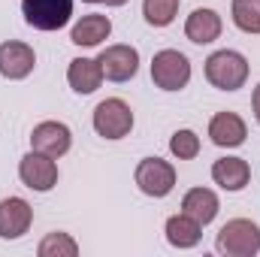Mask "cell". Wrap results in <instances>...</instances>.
<instances>
[{"instance_id": "4fadbf2b", "label": "cell", "mask_w": 260, "mask_h": 257, "mask_svg": "<svg viewBox=\"0 0 260 257\" xmlns=\"http://www.w3.org/2000/svg\"><path fill=\"white\" fill-rule=\"evenodd\" d=\"M221 15L215 9H194L185 21V37L197 46H209L221 37Z\"/></svg>"}, {"instance_id": "d4e9b609", "label": "cell", "mask_w": 260, "mask_h": 257, "mask_svg": "<svg viewBox=\"0 0 260 257\" xmlns=\"http://www.w3.org/2000/svg\"><path fill=\"white\" fill-rule=\"evenodd\" d=\"M85 3H103V0H85Z\"/></svg>"}, {"instance_id": "9c48e42d", "label": "cell", "mask_w": 260, "mask_h": 257, "mask_svg": "<svg viewBox=\"0 0 260 257\" xmlns=\"http://www.w3.org/2000/svg\"><path fill=\"white\" fill-rule=\"evenodd\" d=\"M70 145H73V133L61 121H43V124H37L34 133H30V148L34 151H43V154H49L55 160L64 157L67 151H70Z\"/></svg>"}, {"instance_id": "ac0fdd59", "label": "cell", "mask_w": 260, "mask_h": 257, "mask_svg": "<svg viewBox=\"0 0 260 257\" xmlns=\"http://www.w3.org/2000/svg\"><path fill=\"white\" fill-rule=\"evenodd\" d=\"M203 239V224L194 221L191 215H173L167 221V242L173 248H194L197 242Z\"/></svg>"}, {"instance_id": "ba28073f", "label": "cell", "mask_w": 260, "mask_h": 257, "mask_svg": "<svg viewBox=\"0 0 260 257\" xmlns=\"http://www.w3.org/2000/svg\"><path fill=\"white\" fill-rule=\"evenodd\" d=\"M100 70L109 82H130L139 70V52L133 46H109L100 52Z\"/></svg>"}, {"instance_id": "2e32d148", "label": "cell", "mask_w": 260, "mask_h": 257, "mask_svg": "<svg viewBox=\"0 0 260 257\" xmlns=\"http://www.w3.org/2000/svg\"><path fill=\"white\" fill-rule=\"evenodd\" d=\"M109 34H112V21H109L106 15H82V18L73 24L70 40H73L76 46L94 49V46H100L103 40H109Z\"/></svg>"}, {"instance_id": "277c9868", "label": "cell", "mask_w": 260, "mask_h": 257, "mask_svg": "<svg viewBox=\"0 0 260 257\" xmlns=\"http://www.w3.org/2000/svg\"><path fill=\"white\" fill-rule=\"evenodd\" d=\"M94 130L103 139H124L133 130V109L121 97H109L94 109Z\"/></svg>"}, {"instance_id": "e0dca14e", "label": "cell", "mask_w": 260, "mask_h": 257, "mask_svg": "<svg viewBox=\"0 0 260 257\" xmlns=\"http://www.w3.org/2000/svg\"><path fill=\"white\" fill-rule=\"evenodd\" d=\"M218 209H221L218 194L209 191V188H191V191L185 194V200H182V212H185V215H191L194 221H200L203 227L215 221Z\"/></svg>"}, {"instance_id": "8992f818", "label": "cell", "mask_w": 260, "mask_h": 257, "mask_svg": "<svg viewBox=\"0 0 260 257\" xmlns=\"http://www.w3.org/2000/svg\"><path fill=\"white\" fill-rule=\"evenodd\" d=\"M21 12L37 30H61L73 15V0H21Z\"/></svg>"}, {"instance_id": "5bb4252c", "label": "cell", "mask_w": 260, "mask_h": 257, "mask_svg": "<svg viewBox=\"0 0 260 257\" xmlns=\"http://www.w3.org/2000/svg\"><path fill=\"white\" fill-rule=\"evenodd\" d=\"M212 179L224 191H242L251 179V167L242 157H218L212 164Z\"/></svg>"}, {"instance_id": "5b68a950", "label": "cell", "mask_w": 260, "mask_h": 257, "mask_svg": "<svg viewBox=\"0 0 260 257\" xmlns=\"http://www.w3.org/2000/svg\"><path fill=\"white\" fill-rule=\"evenodd\" d=\"M136 185L145 197H167V194L176 188V167L170 160H160V157H142L139 167H136Z\"/></svg>"}, {"instance_id": "30bf717a", "label": "cell", "mask_w": 260, "mask_h": 257, "mask_svg": "<svg viewBox=\"0 0 260 257\" xmlns=\"http://www.w3.org/2000/svg\"><path fill=\"white\" fill-rule=\"evenodd\" d=\"M37 67V55L27 43H18V40H9L0 46V76L3 79H27Z\"/></svg>"}, {"instance_id": "603a6c76", "label": "cell", "mask_w": 260, "mask_h": 257, "mask_svg": "<svg viewBox=\"0 0 260 257\" xmlns=\"http://www.w3.org/2000/svg\"><path fill=\"white\" fill-rule=\"evenodd\" d=\"M251 106H254V118H257V124H260V85L254 88V97H251Z\"/></svg>"}, {"instance_id": "9a60e30c", "label": "cell", "mask_w": 260, "mask_h": 257, "mask_svg": "<svg viewBox=\"0 0 260 257\" xmlns=\"http://www.w3.org/2000/svg\"><path fill=\"white\" fill-rule=\"evenodd\" d=\"M67 82L76 94H94L103 82V70H100V61L94 58H76L70 61V70H67Z\"/></svg>"}, {"instance_id": "d6986e66", "label": "cell", "mask_w": 260, "mask_h": 257, "mask_svg": "<svg viewBox=\"0 0 260 257\" xmlns=\"http://www.w3.org/2000/svg\"><path fill=\"white\" fill-rule=\"evenodd\" d=\"M176 12H179V0H142V15L151 27L173 24Z\"/></svg>"}, {"instance_id": "8fae6325", "label": "cell", "mask_w": 260, "mask_h": 257, "mask_svg": "<svg viewBox=\"0 0 260 257\" xmlns=\"http://www.w3.org/2000/svg\"><path fill=\"white\" fill-rule=\"evenodd\" d=\"M34 209L21 197H6L0 200V239H18L30 230Z\"/></svg>"}, {"instance_id": "7a4b0ae2", "label": "cell", "mask_w": 260, "mask_h": 257, "mask_svg": "<svg viewBox=\"0 0 260 257\" xmlns=\"http://www.w3.org/2000/svg\"><path fill=\"white\" fill-rule=\"evenodd\" d=\"M215 248L227 257H254L260 251V227L248 218H233L218 230Z\"/></svg>"}, {"instance_id": "44dd1931", "label": "cell", "mask_w": 260, "mask_h": 257, "mask_svg": "<svg viewBox=\"0 0 260 257\" xmlns=\"http://www.w3.org/2000/svg\"><path fill=\"white\" fill-rule=\"evenodd\" d=\"M40 257H76L79 254V242L70 233H49L40 242Z\"/></svg>"}, {"instance_id": "cb8c5ba5", "label": "cell", "mask_w": 260, "mask_h": 257, "mask_svg": "<svg viewBox=\"0 0 260 257\" xmlns=\"http://www.w3.org/2000/svg\"><path fill=\"white\" fill-rule=\"evenodd\" d=\"M106 3H109V6H124L127 0H106Z\"/></svg>"}, {"instance_id": "52a82bcc", "label": "cell", "mask_w": 260, "mask_h": 257, "mask_svg": "<svg viewBox=\"0 0 260 257\" xmlns=\"http://www.w3.org/2000/svg\"><path fill=\"white\" fill-rule=\"evenodd\" d=\"M18 179H21L30 191L46 194L58 185V164H55V157H49V154L30 148V151L21 157V164H18Z\"/></svg>"}, {"instance_id": "3957f363", "label": "cell", "mask_w": 260, "mask_h": 257, "mask_svg": "<svg viewBox=\"0 0 260 257\" xmlns=\"http://www.w3.org/2000/svg\"><path fill=\"white\" fill-rule=\"evenodd\" d=\"M151 82L160 91H182L191 82V61L176 49L157 52L151 58Z\"/></svg>"}, {"instance_id": "7402d4cb", "label": "cell", "mask_w": 260, "mask_h": 257, "mask_svg": "<svg viewBox=\"0 0 260 257\" xmlns=\"http://www.w3.org/2000/svg\"><path fill=\"white\" fill-rule=\"evenodd\" d=\"M170 151L179 157V160H194L200 154V136L194 130H176L173 139H170Z\"/></svg>"}, {"instance_id": "6da1fadb", "label": "cell", "mask_w": 260, "mask_h": 257, "mask_svg": "<svg viewBox=\"0 0 260 257\" xmlns=\"http://www.w3.org/2000/svg\"><path fill=\"white\" fill-rule=\"evenodd\" d=\"M206 79L221 91H239L248 82V61L233 49H221L206 58Z\"/></svg>"}, {"instance_id": "7c38bea8", "label": "cell", "mask_w": 260, "mask_h": 257, "mask_svg": "<svg viewBox=\"0 0 260 257\" xmlns=\"http://www.w3.org/2000/svg\"><path fill=\"white\" fill-rule=\"evenodd\" d=\"M245 136H248V127L236 112H218L209 121V139L218 148H236L245 142Z\"/></svg>"}, {"instance_id": "ffe728a7", "label": "cell", "mask_w": 260, "mask_h": 257, "mask_svg": "<svg viewBox=\"0 0 260 257\" xmlns=\"http://www.w3.org/2000/svg\"><path fill=\"white\" fill-rule=\"evenodd\" d=\"M233 24L245 34H260V0H233Z\"/></svg>"}]
</instances>
